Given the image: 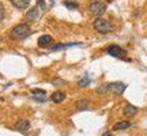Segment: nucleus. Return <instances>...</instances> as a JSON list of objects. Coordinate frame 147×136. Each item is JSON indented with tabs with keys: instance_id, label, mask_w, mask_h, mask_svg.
<instances>
[{
	"instance_id": "nucleus-1",
	"label": "nucleus",
	"mask_w": 147,
	"mask_h": 136,
	"mask_svg": "<svg viewBox=\"0 0 147 136\" xmlns=\"http://www.w3.org/2000/svg\"><path fill=\"white\" fill-rule=\"evenodd\" d=\"M30 27L29 25L26 23H19V25H16L11 29L10 32V37L11 38H14V40H23L25 37H27L30 34Z\"/></svg>"
},
{
	"instance_id": "nucleus-5",
	"label": "nucleus",
	"mask_w": 147,
	"mask_h": 136,
	"mask_svg": "<svg viewBox=\"0 0 147 136\" xmlns=\"http://www.w3.org/2000/svg\"><path fill=\"white\" fill-rule=\"evenodd\" d=\"M106 53L110 55V56H113V57H117V59H124V56H125V50L121 46H119V45H110V46L108 48Z\"/></svg>"
},
{
	"instance_id": "nucleus-2",
	"label": "nucleus",
	"mask_w": 147,
	"mask_h": 136,
	"mask_svg": "<svg viewBox=\"0 0 147 136\" xmlns=\"http://www.w3.org/2000/svg\"><path fill=\"white\" fill-rule=\"evenodd\" d=\"M94 29L97 32L102 33V34H108L113 30V25L109 21H106L104 18H98L94 21Z\"/></svg>"
},
{
	"instance_id": "nucleus-11",
	"label": "nucleus",
	"mask_w": 147,
	"mask_h": 136,
	"mask_svg": "<svg viewBox=\"0 0 147 136\" xmlns=\"http://www.w3.org/2000/svg\"><path fill=\"white\" fill-rule=\"evenodd\" d=\"M132 124L129 121H119L113 125V131H124V129H128Z\"/></svg>"
},
{
	"instance_id": "nucleus-21",
	"label": "nucleus",
	"mask_w": 147,
	"mask_h": 136,
	"mask_svg": "<svg viewBox=\"0 0 147 136\" xmlns=\"http://www.w3.org/2000/svg\"><path fill=\"white\" fill-rule=\"evenodd\" d=\"M102 136H112V133H105V135H102Z\"/></svg>"
},
{
	"instance_id": "nucleus-20",
	"label": "nucleus",
	"mask_w": 147,
	"mask_h": 136,
	"mask_svg": "<svg viewBox=\"0 0 147 136\" xmlns=\"http://www.w3.org/2000/svg\"><path fill=\"white\" fill-rule=\"evenodd\" d=\"M56 83H65V80H63V79H53L52 84H56Z\"/></svg>"
},
{
	"instance_id": "nucleus-7",
	"label": "nucleus",
	"mask_w": 147,
	"mask_h": 136,
	"mask_svg": "<svg viewBox=\"0 0 147 136\" xmlns=\"http://www.w3.org/2000/svg\"><path fill=\"white\" fill-rule=\"evenodd\" d=\"M51 42H53L52 37L49 36V34H45V36H41L38 38V46L41 48H47L51 45Z\"/></svg>"
},
{
	"instance_id": "nucleus-17",
	"label": "nucleus",
	"mask_w": 147,
	"mask_h": 136,
	"mask_svg": "<svg viewBox=\"0 0 147 136\" xmlns=\"http://www.w3.org/2000/svg\"><path fill=\"white\" fill-rule=\"evenodd\" d=\"M32 93L34 95H40V97H41V95H45V90H41V89H33L32 90Z\"/></svg>"
},
{
	"instance_id": "nucleus-12",
	"label": "nucleus",
	"mask_w": 147,
	"mask_h": 136,
	"mask_svg": "<svg viewBox=\"0 0 147 136\" xmlns=\"http://www.w3.org/2000/svg\"><path fill=\"white\" fill-rule=\"evenodd\" d=\"M64 98H65V94H64L63 91H55L51 97V100L55 102V104H60V102H63Z\"/></svg>"
},
{
	"instance_id": "nucleus-10",
	"label": "nucleus",
	"mask_w": 147,
	"mask_h": 136,
	"mask_svg": "<svg viewBox=\"0 0 147 136\" xmlns=\"http://www.w3.org/2000/svg\"><path fill=\"white\" fill-rule=\"evenodd\" d=\"M82 42H68V44H56V45H51L49 49L51 50H59V49H64V48H69L74 45H80Z\"/></svg>"
},
{
	"instance_id": "nucleus-13",
	"label": "nucleus",
	"mask_w": 147,
	"mask_h": 136,
	"mask_svg": "<svg viewBox=\"0 0 147 136\" xmlns=\"http://www.w3.org/2000/svg\"><path fill=\"white\" fill-rule=\"evenodd\" d=\"M124 114L125 116H134V114H136L138 113V108L136 106H134V105H125V108H124Z\"/></svg>"
},
{
	"instance_id": "nucleus-3",
	"label": "nucleus",
	"mask_w": 147,
	"mask_h": 136,
	"mask_svg": "<svg viewBox=\"0 0 147 136\" xmlns=\"http://www.w3.org/2000/svg\"><path fill=\"white\" fill-rule=\"evenodd\" d=\"M106 11V5L101 1H91L89 4V12L95 16H101Z\"/></svg>"
},
{
	"instance_id": "nucleus-14",
	"label": "nucleus",
	"mask_w": 147,
	"mask_h": 136,
	"mask_svg": "<svg viewBox=\"0 0 147 136\" xmlns=\"http://www.w3.org/2000/svg\"><path fill=\"white\" fill-rule=\"evenodd\" d=\"M63 5L64 7H67L68 10H74V8H78L79 7V3L78 1H74V0H64Z\"/></svg>"
},
{
	"instance_id": "nucleus-19",
	"label": "nucleus",
	"mask_w": 147,
	"mask_h": 136,
	"mask_svg": "<svg viewBox=\"0 0 147 136\" xmlns=\"http://www.w3.org/2000/svg\"><path fill=\"white\" fill-rule=\"evenodd\" d=\"M97 91H98V93H106V91H108V84H102L101 87L97 89Z\"/></svg>"
},
{
	"instance_id": "nucleus-8",
	"label": "nucleus",
	"mask_w": 147,
	"mask_h": 136,
	"mask_svg": "<svg viewBox=\"0 0 147 136\" xmlns=\"http://www.w3.org/2000/svg\"><path fill=\"white\" fill-rule=\"evenodd\" d=\"M10 1L15 8H19V10L27 8V7L30 5V0H10Z\"/></svg>"
},
{
	"instance_id": "nucleus-18",
	"label": "nucleus",
	"mask_w": 147,
	"mask_h": 136,
	"mask_svg": "<svg viewBox=\"0 0 147 136\" xmlns=\"http://www.w3.org/2000/svg\"><path fill=\"white\" fill-rule=\"evenodd\" d=\"M37 7L41 8V10H45V8H47V4H45L44 0H37Z\"/></svg>"
},
{
	"instance_id": "nucleus-16",
	"label": "nucleus",
	"mask_w": 147,
	"mask_h": 136,
	"mask_svg": "<svg viewBox=\"0 0 147 136\" xmlns=\"http://www.w3.org/2000/svg\"><path fill=\"white\" fill-rule=\"evenodd\" d=\"M89 83H90V78L87 75H83L82 79L78 82V86L79 87H86V86H89Z\"/></svg>"
},
{
	"instance_id": "nucleus-15",
	"label": "nucleus",
	"mask_w": 147,
	"mask_h": 136,
	"mask_svg": "<svg viewBox=\"0 0 147 136\" xmlns=\"http://www.w3.org/2000/svg\"><path fill=\"white\" fill-rule=\"evenodd\" d=\"M76 108H78V110L89 109V101L87 100H79L78 102H76Z\"/></svg>"
},
{
	"instance_id": "nucleus-4",
	"label": "nucleus",
	"mask_w": 147,
	"mask_h": 136,
	"mask_svg": "<svg viewBox=\"0 0 147 136\" xmlns=\"http://www.w3.org/2000/svg\"><path fill=\"white\" fill-rule=\"evenodd\" d=\"M127 89V84L121 83V82H113V83H109L108 84V91L113 93V94H117L120 95L123 94Z\"/></svg>"
},
{
	"instance_id": "nucleus-6",
	"label": "nucleus",
	"mask_w": 147,
	"mask_h": 136,
	"mask_svg": "<svg viewBox=\"0 0 147 136\" xmlns=\"http://www.w3.org/2000/svg\"><path fill=\"white\" fill-rule=\"evenodd\" d=\"M30 128V121L26 120V118H21L15 123V129L16 131H21V132H25Z\"/></svg>"
},
{
	"instance_id": "nucleus-9",
	"label": "nucleus",
	"mask_w": 147,
	"mask_h": 136,
	"mask_svg": "<svg viewBox=\"0 0 147 136\" xmlns=\"http://www.w3.org/2000/svg\"><path fill=\"white\" fill-rule=\"evenodd\" d=\"M40 15V11H38V7H32L30 10L26 12V19L27 21H36Z\"/></svg>"
}]
</instances>
